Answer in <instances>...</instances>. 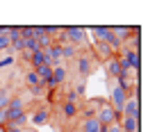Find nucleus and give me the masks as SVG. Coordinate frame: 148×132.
Returning <instances> with one entry per match:
<instances>
[{
	"instance_id": "f257e3e1",
	"label": "nucleus",
	"mask_w": 148,
	"mask_h": 132,
	"mask_svg": "<svg viewBox=\"0 0 148 132\" xmlns=\"http://www.w3.org/2000/svg\"><path fill=\"white\" fill-rule=\"evenodd\" d=\"M123 118V114L116 112V109H112L110 103H103L98 109H96V121L100 123V125H110V123H119Z\"/></svg>"
},
{
	"instance_id": "f03ea898",
	"label": "nucleus",
	"mask_w": 148,
	"mask_h": 132,
	"mask_svg": "<svg viewBox=\"0 0 148 132\" xmlns=\"http://www.w3.org/2000/svg\"><path fill=\"white\" fill-rule=\"evenodd\" d=\"M64 34H66V41L75 46L77 50L82 48V46H87V30L84 27H75V25H69V27H64Z\"/></svg>"
},
{
	"instance_id": "7ed1b4c3",
	"label": "nucleus",
	"mask_w": 148,
	"mask_h": 132,
	"mask_svg": "<svg viewBox=\"0 0 148 132\" xmlns=\"http://www.w3.org/2000/svg\"><path fill=\"white\" fill-rule=\"evenodd\" d=\"M75 71L80 77H87L93 71V55L91 53H80L75 57Z\"/></svg>"
},
{
	"instance_id": "20e7f679",
	"label": "nucleus",
	"mask_w": 148,
	"mask_h": 132,
	"mask_svg": "<svg viewBox=\"0 0 148 132\" xmlns=\"http://www.w3.org/2000/svg\"><path fill=\"white\" fill-rule=\"evenodd\" d=\"M25 107H27L25 98H16V96H14V98H12V103H9V105H7V109H5V114H7V123L16 121L21 114H25V112H27Z\"/></svg>"
},
{
	"instance_id": "39448f33",
	"label": "nucleus",
	"mask_w": 148,
	"mask_h": 132,
	"mask_svg": "<svg viewBox=\"0 0 148 132\" xmlns=\"http://www.w3.org/2000/svg\"><path fill=\"white\" fill-rule=\"evenodd\" d=\"M87 34H91V37H93V43H110L112 39H114V32H112V27H107V25H93V27H87Z\"/></svg>"
},
{
	"instance_id": "423d86ee",
	"label": "nucleus",
	"mask_w": 148,
	"mask_h": 132,
	"mask_svg": "<svg viewBox=\"0 0 148 132\" xmlns=\"http://www.w3.org/2000/svg\"><path fill=\"white\" fill-rule=\"evenodd\" d=\"M121 114L123 116H130V118H139L141 112H139V98H137V89H132L128 94V100H125V105L121 107Z\"/></svg>"
},
{
	"instance_id": "0eeeda50",
	"label": "nucleus",
	"mask_w": 148,
	"mask_h": 132,
	"mask_svg": "<svg viewBox=\"0 0 148 132\" xmlns=\"http://www.w3.org/2000/svg\"><path fill=\"white\" fill-rule=\"evenodd\" d=\"M125 100H128V91H123L121 87H116V84L112 82V89H110V105H112V109L121 112V107L125 105Z\"/></svg>"
},
{
	"instance_id": "6e6552de",
	"label": "nucleus",
	"mask_w": 148,
	"mask_h": 132,
	"mask_svg": "<svg viewBox=\"0 0 148 132\" xmlns=\"http://www.w3.org/2000/svg\"><path fill=\"white\" fill-rule=\"evenodd\" d=\"M103 66H105L107 77H110L112 82H114L116 77H121V75H134V73H123V68H121V62H119V57H116V55L112 57V59H107V62H103Z\"/></svg>"
},
{
	"instance_id": "1a4fd4ad",
	"label": "nucleus",
	"mask_w": 148,
	"mask_h": 132,
	"mask_svg": "<svg viewBox=\"0 0 148 132\" xmlns=\"http://www.w3.org/2000/svg\"><path fill=\"white\" fill-rule=\"evenodd\" d=\"M48 118H50V109L48 107H39V109H34V112L30 114V123L34 128H43L48 123Z\"/></svg>"
},
{
	"instance_id": "9d476101",
	"label": "nucleus",
	"mask_w": 148,
	"mask_h": 132,
	"mask_svg": "<svg viewBox=\"0 0 148 132\" xmlns=\"http://www.w3.org/2000/svg\"><path fill=\"white\" fill-rule=\"evenodd\" d=\"M27 62H30L32 71H34V68H39V66H46V64L50 66V57H48V53H46V50H37V53H32Z\"/></svg>"
},
{
	"instance_id": "9b49d317",
	"label": "nucleus",
	"mask_w": 148,
	"mask_h": 132,
	"mask_svg": "<svg viewBox=\"0 0 148 132\" xmlns=\"http://www.w3.org/2000/svg\"><path fill=\"white\" fill-rule=\"evenodd\" d=\"M93 53H96L98 59H103V62H107V59H112V57L116 55L107 43H93Z\"/></svg>"
},
{
	"instance_id": "f8f14e48",
	"label": "nucleus",
	"mask_w": 148,
	"mask_h": 132,
	"mask_svg": "<svg viewBox=\"0 0 148 132\" xmlns=\"http://www.w3.org/2000/svg\"><path fill=\"white\" fill-rule=\"evenodd\" d=\"M66 77H69V68H66L64 64H59V66H53V82H55V87L64 84V82H66Z\"/></svg>"
},
{
	"instance_id": "ddd939ff",
	"label": "nucleus",
	"mask_w": 148,
	"mask_h": 132,
	"mask_svg": "<svg viewBox=\"0 0 148 132\" xmlns=\"http://www.w3.org/2000/svg\"><path fill=\"white\" fill-rule=\"evenodd\" d=\"M121 130L123 132H139V118H130V116H123L119 121Z\"/></svg>"
},
{
	"instance_id": "4468645a",
	"label": "nucleus",
	"mask_w": 148,
	"mask_h": 132,
	"mask_svg": "<svg viewBox=\"0 0 148 132\" xmlns=\"http://www.w3.org/2000/svg\"><path fill=\"white\" fill-rule=\"evenodd\" d=\"M23 80H25V87H27L30 91H34V89H39V87H43V84H41V80L37 77V73H34V71H27V73L23 75Z\"/></svg>"
},
{
	"instance_id": "2eb2a0df",
	"label": "nucleus",
	"mask_w": 148,
	"mask_h": 132,
	"mask_svg": "<svg viewBox=\"0 0 148 132\" xmlns=\"http://www.w3.org/2000/svg\"><path fill=\"white\" fill-rule=\"evenodd\" d=\"M77 130H80V132H98V130H100V123H98L96 118H84V121L80 123Z\"/></svg>"
},
{
	"instance_id": "dca6fc26",
	"label": "nucleus",
	"mask_w": 148,
	"mask_h": 132,
	"mask_svg": "<svg viewBox=\"0 0 148 132\" xmlns=\"http://www.w3.org/2000/svg\"><path fill=\"white\" fill-rule=\"evenodd\" d=\"M77 107L80 105H75V103H62V114L66 118H73V116H77Z\"/></svg>"
},
{
	"instance_id": "f3484780",
	"label": "nucleus",
	"mask_w": 148,
	"mask_h": 132,
	"mask_svg": "<svg viewBox=\"0 0 148 132\" xmlns=\"http://www.w3.org/2000/svg\"><path fill=\"white\" fill-rule=\"evenodd\" d=\"M62 55H64V59H75L80 55V50L75 46H71V43H66V46H62Z\"/></svg>"
},
{
	"instance_id": "a211bd4d",
	"label": "nucleus",
	"mask_w": 148,
	"mask_h": 132,
	"mask_svg": "<svg viewBox=\"0 0 148 132\" xmlns=\"http://www.w3.org/2000/svg\"><path fill=\"white\" fill-rule=\"evenodd\" d=\"M12 98H14V96H12V91L5 87V89L0 91V112H2V109H7V105L12 103Z\"/></svg>"
},
{
	"instance_id": "6ab92c4d",
	"label": "nucleus",
	"mask_w": 148,
	"mask_h": 132,
	"mask_svg": "<svg viewBox=\"0 0 148 132\" xmlns=\"http://www.w3.org/2000/svg\"><path fill=\"white\" fill-rule=\"evenodd\" d=\"M14 64H16V57L14 55H9V53H7V55H0V71H2V68H9V66H14Z\"/></svg>"
},
{
	"instance_id": "aec40b11",
	"label": "nucleus",
	"mask_w": 148,
	"mask_h": 132,
	"mask_svg": "<svg viewBox=\"0 0 148 132\" xmlns=\"http://www.w3.org/2000/svg\"><path fill=\"white\" fill-rule=\"evenodd\" d=\"M37 41H39V50H48V48H50V46L55 43V39H53V37H48V34H41Z\"/></svg>"
},
{
	"instance_id": "412c9836",
	"label": "nucleus",
	"mask_w": 148,
	"mask_h": 132,
	"mask_svg": "<svg viewBox=\"0 0 148 132\" xmlns=\"http://www.w3.org/2000/svg\"><path fill=\"white\" fill-rule=\"evenodd\" d=\"M73 91H75V96H77V98H80V96H84V91H87V80H80V82H75Z\"/></svg>"
},
{
	"instance_id": "4be33fe9",
	"label": "nucleus",
	"mask_w": 148,
	"mask_h": 132,
	"mask_svg": "<svg viewBox=\"0 0 148 132\" xmlns=\"http://www.w3.org/2000/svg\"><path fill=\"white\" fill-rule=\"evenodd\" d=\"M64 103H75V105H77V96H75L73 89H66V91H64Z\"/></svg>"
},
{
	"instance_id": "5701e85b",
	"label": "nucleus",
	"mask_w": 148,
	"mask_h": 132,
	"mask_svg": "<svg viewBox=\"0 0 148 132\" xmlns=\"http://www.w3.org/2000/svg\"><path fill=\"white\" fill-rule=\"evenodd\" d=\"M2 132H23V128H14V125H2Z\"/></svg>"
},
{
	"instance_id": "b1692460",
	"label": "nucleus",
	"mask_w": 148,
	"mask_h": 132,
	"mask_svg": "<svg viewBox=\"0 0 148 132\" xmlns=\"http://www.w3.org/2000/svg\"><path fill=\"white\" fill-rule=\"evenodd\" d=\"M107 132H123V130H121L119 123H110V125H107Z\"/></svg>"
},
{
	"instance_id": "393cba45",
	"label": "nucleus",
	"mask_w": 148,
	"mask_h": 132,
	"mask_svg": "<svg viewBox=\"0 0 148 132\" xmlns=\"http://www.w3.org/2000/svg\"><path fill=\"white\" fill-rule=\"evenodd\" d=\"M5 87H7V77H5V75H2V73H0V91H2Z\"/></svg>"
}]
</instances>
